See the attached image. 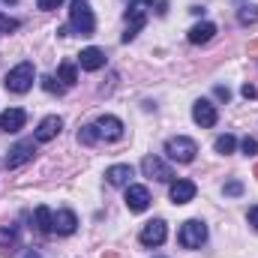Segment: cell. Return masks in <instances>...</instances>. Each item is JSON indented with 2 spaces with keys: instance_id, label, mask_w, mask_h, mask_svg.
<instances>
[{
  "instance_id": "obj_1",
  "label": "cell",
  "mask_w": 258,
  "mask_h": 258,
  "mask_svg": "<svg viewBox=\"0 0 258 258\" xmlns=\"http://www.w3.org/2000/svg\"><path fill=\"white\" fill-rule=\"evenodd\" d=\"M33 78H36L33 63H30V60H21L15 69H9V72H6L3 84H6V90H9V93H27V90L33 87Z\"/></svg>"
},
{
  "instance_id": "obj_2",
  "label": "cell",
  "mask_w": 258,
  "mask_h": 258,
  "mask_svg": "<svg viewBox=\"0 0 258 258\" xmlns=\"http://www.w3.org/2000/svg\"><path fill=\"white\" fill-rule=\"evenodd\" d=\"M69 21L81 36H93V30H96V18H93V9H90L87 0H72L69 3Z\"/></svg>"
},
{
  "instance_id": "obj_3",
  "label": "cell",
  "mask_w": 258,
  "mask_h": 258,
  "mask_svg": "<svg viewBox=\"0 0 258 258\" xmlns=\"http://www.w3.org/2000/svg\"><path fill=\"white\" fill-rule=\"evenodd\" d=\"M153 6V0H129V9H126V33H123V42H132L135 36H138V30L144 27V21H147V9Z\"/></svg>"
},
{
  "instance_id": "obj_4",
  "label": "cell",
  "mask_w": 258,
  "mask_h": 258,
  "mask_svg": "<svg viewBox=\"0 0 258 258\" xmlns=\"http://www.w3.org/2000/svg\"><path fill=\"white\" fill-rule=\"evenodd\" d=\"M177 240H180L183 249H198V246L207 240V225H204L201 219H186V222L180 225Z\"/></svg>"
},
{
  "instance_id": "obj_5",
  "label": "cell",
  "mask_w": 258,
  "mask_h": 258,
  "mask_svg": "<svg viewBox=\"0 0 258 258\" xmlns=\"http://www.w3.org/2000/svg\"><path fill=\"white\" fill-rule=\"evenodd\" d=\"M165 153L174 159V162H192L195 153H198V144L186 135H177V138H168L165 141Z\"/></svg>"
},
{
  "instance_id": "obj_6",
  "label": "cell",
  "mask_w": 258,
  "mask_h": 258,
  "mask_svg": "<svg viewBox=\"0 0 258 258\" xmlns=\"http://www.w3.org/2000/svg\"><path fill=\"white\" fill-rule=\"evenodd\" d=\"M33 153H36V138L18 141V144L9 150V156H6V168H21L24 162H30V159H33Z\"/></svg>"
},
{
  "instance_id": "obj_7",
  "label": "cell",
  "mask_w": 258,
  "mask_h": 258,
  "mask_svg": "<svg viewBox=\"0 0 258 258\" xmlns=\"http://www.w3.org/2000/svg\"><path fill=\"white\" fill-rule=\"evenodd\" d=\"M141 171H144V177H150V180H162V183L174 177L171 165H165L159 156H144V159H141Z\"/></svg>"
},
{
  "instance_id": "obj_8",
  "label": "cell",
  "mask_w": 258,
  "mask_h": 258,
  "mask_svg": "<svg viewBox=\"0 0 258 258\" xmlns=\"http://www.w3.org/2000/svg\"><path fill=\"white\" fill-rule=\"evenodd\" d=\"M165 237H168V225H165L162 219H153V222H147V225L141 228V243H144V246H162Z\"/></svg>"
},
{
  "instance_id": "obj_9",
  "label": "cell",
  "mask_w": 258,
  "mask_h": 258,
  "mask_svg": "<svg viewBox=\"0 0 258 258\" xmlns=\"http://www.w3.org/2000/svg\"><path fill=\"white\" fill-rule=\"evenodd\" d=\"M96 129H99V138H105V141L123 138V123H120V117H114V114H99V117H96Z\"/></svg>"
},
{
  "instance_id": "obj_10",
  "label": "cell",
  "mask_w": 258,
  "mask_h": 258,
  "mask_svg": "<svg viewBox=\"0 0 258 258\" xmlns=\"http://www.w3.org/2000/svg\"><path fill=\"white\" fill-rule=\"evenodd\" d=\"M192 120L198 123V126H204V129L216 126V120H219L216 105H213V102H207V99H198V102L192 105Z\"/></svg>"
},
{
  "instance_id": "obj_11",
  "label": "cell",
  "mask_w": 258,
  "mask_h": 258,
  "mask_svg": "<svg viewBox=\"0 0 258 258\" xmlns=\"http://www.w3.org/2000/svg\"><path fill=\"white\" fill-rule=\"evenodd\" d=\"M126 207L132 213H144V210L150 207V192H147V186L129 183L126 186Z\"/></svg>"
},
{
  "instance_id": "obj_12",
  "label": "cell",
  "mask_w": 258,
  "mask_h": 258,
  "mask_svg": "<svg viewBox=\"0 0 258 258\" xmlns=\"http://www.w3.org/2000/svg\"><path fill=\"white\" fill-rule=\"evenodd\" d=\"M60 129H63V120H60L57 114H48V117H42V123L36 126L33 138H36V144H45V141L57 138V135H60Z\"/></svg>"
},
{
  "instance_id": "obj_13",
  "label": "cell",
  "mask_w": 258,
  "mask_h": 258,
  "mask_svg": "<svg viewBox=\"0 0 258 258\" xmlns=\"http://www.w3.org/2000/svg\"><path fill=\"white\" fill-rule=\"evenodd\" d=\"M195 192H198V186H195L192 180H174L171 189H168V195H171L174 204H189L195 198Z\"/></svg>"
},
{
  "instance_id": "obj_14",
  "label": "cell",
  "mask_w": 258,
  "mask_h": 258,
  "mask_svg": "<svg viewBox=\"0 0 258 258\" xmlns=\"http://www.w3.org/2000/svg\"><path fill=\"white\" fill-rule=\"evenodd\" d=\"M24 123H27L24 108H6L0 114V129L3 132H18V129H24Z\"/></svg>"
},
{
  "instance_id": "obj_15",
  "label": "cell",
  "mask_w": 258,
  "mask_h": 258,
  "mask_svg": "<svg viewBox=\"0 0 258 258\" xmlns=\"http://www.w3.org/2000/svg\"><path fill=\"white\" fill-rule=\"evenodd\" d=\"M78 66L81 69H87V72H96V69H102L105 66V51L102 48H84L81 54H78Z\"/></svg>"
},
{
  "instance_id": "obj_16",
  "label": "cell",
  "mask_w": 258,
  "mask_h": 258,
  "mask_svg": "<svg viewBox=\"0 0 258 258\" xmlns=\"http://www.w3.org/2000/svg\"><path fill=\"white\" fill-rule=\"evenodd\" d=\"M21 231L18 225H0V252H18Z\"/></svg>"
},
{
  "instance_id": "obj_17",
  "label": "cell",
  "mask_w": 258,
  "mask_h": 258,
  "mask_svg": "<svg viewBox=\"0 0 258 258\" xmlns=\"http://www.w3.org/2000/svg\"><path fill=\"white\" fill-rule=\"evenodd\" d=\"M75 228H78V219H75L72 210H57V213H54V231H57V234L69 237V234H75Z\"/></svg>"
},
{
  "instance_id": "obj_18",
  "label": "cell",
  "mask_w": 258,
  "mask_h": 258,
  "mask_svg": "<svg viewBox=\"0 0 258 258\" xmlns=\"http://www.w3.org/2000/svg\"><path fill=\"white\" fill-rule=\"evenodd\" d=\"M213 33H216V24H210V21H201V24L189 27L186 39H189L192 45H204V42H210V39H213Z\"/></svg>"
},
{
  "instance_id": "obj_19",
  "label": "cell",
  "mask_w": 258,
  "mask_h": 258,
  "mask_svg": "<svg viewBox=\"0 0 258 258\" xmlns=\"http://www.w3.org/2000/svg\"><path fill=\"white\" fill-rule=\"evenodd\" d=\"M33 222H36V228H39L42 234H51V231H54V213H51V207L39 204V207L33 210Z\"/></svg>"
},
{
  "instance_id": "obj_20",
  "label": "cell",
  "mask_w": 258,
  "mask_h": 258,
  "mask_svg": "<svg viewBox=\"0 0 258 258\" xmlns=\"http://www.w3.org/2000/svg\"><path fill=\"white\" fill-rule=\"evenodd\" d=\"M129 177H132V165H111L105 171V180L111 186H129Z\"/></svg>"
},
{
  "instance_id": "obj_21",
  "label": "cell",
  "mask_w": 258,
  "mask_h": 258,
  "mask_svg": "<svg viewBox=\"0 0 258 258\" xmlns=\"http://www.w3.org/2000/svg\"><path fill=\"white\" fill-rule=\"evenodd\" d=\"M57 78L63 81V87H72L75 81H78V72H75V63L72 60H63L60 69H57Z\"/></svg>"
},
{
  "instance_id": "obj_22",
  "label": "cell",
  "mask_w": 258,
  "mask_h": 258,
  "mask_svg": "<svg viewBox=\"0 0 258 258\" xmlns=\"http://www.w3.org/2000/svg\"><path fill=\"white\" fill-rule=\"evenodd\" d=\"M234 147H237V138H234V135H228V132H225V135H219V138H216V144H213V150H216V153H222V156H225V153H234Z\"/></svg>"
},
{
  "instance_id": "obj_23",
  "label": "cell",
  "mask_w": 258,
  "mask_h": 258,
  "mask_svg": "<svg viewBox=\"0 0 258 258\" xmlns=\"http://www.w3.org/2000/svg\"><path fill=\"white\" fill-rule=\"evenodd\" d=\"M78 141H81V144H96V141H99V129H96V123H87V126L78 129Z\"/></svg>"
},
{
  "instance_id": "obj_24",
  "label": "cell",
  "mask_w": 258,
  "mask_h": 258,
  "mask_svg": "<svg viewBox=\"0 0 258 258\" xmlns=\"http://www.w3.org/2000/svg\"><path fill=\"white\" fill-rule=\"evenodd\" d=\"M42 90H48V93H63V84H57L54 75H42Z\"/></svg>"
},
{
  "instance_id": "obj_25",
  "label": "cell",
  "mask_w": 258,
  "mask_h": 258,
  "mask_svg": "<svg viewBox=\"0 0 258 258\" xmlns=\"http://www.w3.org/2000/svg\"><path fill=\"white\" fill-rule=\"evenodd\" d=\"M222 192L231 195V198H237V195H243V183H240V180H228V183L222 186Z\"/></svg>"
},
{
  "instance_id": "obj_26",
  "label": "cell",
  "mask_w": 258,
  "mask_h": 258,
  "mask_svg": "<svg viewBox=\"0 0 258 258\" xmlns=\"http://www.w3.org/2000/svg\"><path fill=\"white\" fill-rule=\"evenodd\" d=\"M12 30H18V21L0 12V33H12Z\"/></svg>"
},
{
  "instance_id": "obj_27",
  "label": "cell",
  "mask_w": 258,
  "mask_h": 258,
  "mask_svg": "<svg viewBox=\"0 0 258 258\" xmlns=\"http://www.w3.org/2000/svg\"><path fill=\"white\" fill-rule=\"evenodd\" d=\"M240 150H243L246 156H249V153H258V141H255V138H249V135H246V138L240 141Z\"/></svg>"
},
{
  "instance_id": "obj_28",
  "label": "cell",
  "mask_w": 258,
  "mask_h": 258,
  "mask_svg": "<svg viewBox=\"0 0 258 258\" xmlns=\"http://www.w3.org/2000/svg\"><path fill=\"white\" fill-rule=\"evenodd\" d=\"M240 21H243V24H249V21H258V9H255V6H246V9L240 12Z\"/></svg>"
},
{
  "instance_id": "obj_29",
  "label": "cell",
  "mask_w": 258,
  "mask_h": 258,
  "mask_svg": "<svg viewBox=\"0 0 258 258\" xmlns=\"http://www.w3.org/2000/svg\"><path fill=\"white\" fill-rule=\"evenodd\" d=\"M36 3H39V9H45V12H51V9L63 6V0H36Z\"/></svg>"
},
{
  "instance_id": "obj_30",
  "label": "cell",
  "mask_w": 258,
  "mask_h": 258,
  "mask_svg": "<svg viewBox=\"0 0 258 258\" xmlns=\"http://www.w3.org/2000/svg\"><path fill=\"white\" fill-rule=\"evenodd\" d=\"M249 225L258 231V204H255V207H249Z\"/></svg>"
},
{
  "instance_id": "obj_31",
  "label": "cell",
  "mask_w": 258,
  "mask_h": 258,
  "mask_svg": "<svg viewBox=\"0 0 258 258\" xmlns=\"http://www.w3.org/2000/svg\"><path fill=\"white\" fill-rule=\"evenodd\" d=\"M216 96H219V99H225V102H228V99H231V90H228V87H222V84H219V87H216Z\"/></svg>"
},
{
  "instance_id": "obj_32",
  "label": "cell",
  "mask_w": 258,
  "mask_h": 258,
  "mask_svg": "<svg viewBox=\"0 0 258 258\" xmlns=\"http://www.w3.org/2000/svg\"><path fill=\"white\" fill-rule=\"evenodd\" d=\"M18 258H42V255H39V252H36L33 246H27V249H24V252H21Z\"/></svg>"
},
{
  "instance_id": "obj_33",
  "label": "cell",
  "mask_w": 258,
  "mask_h": 258,
  "mask_svg": "<svg viewBox=\"0 0 258 258\" xmlns=\"http://www.w3.org/2000/svg\"><path fill=\"white\" fill-rule=\"evenodd\" d=\"M255 93H258V90H255V87H252V84H243V96H246V99H252Z\"/></svg>"
},
{
  "instance_id": "obj_34",
  "label": "cell",
  "mask_w": 258,
  "mask_h": 258,
  "mask_svg": "<svg viewBox=\"0 0 258 258\" xmlns=\"http://www.w3.org/2000/svg\"><path fill=\"white\" fill-rule=\"evenodd\" d=\"M6 3H15V0H6Z\"/></svg>"
},
{
  "instance_id": "obj_35",
  "label": "cell",
  "mask_w": 258,
  "mask_h": 258,
  "mask_svg": "<svg viewBox=\"0 0 258 258\" xmlns=\"http://www.w3.org/2000/svg\"><path fill=\"white\" fill-rule=\"evenodd\" d=\"M255 177H258V168H255Z\"/></svg>"
}]
</instances>
